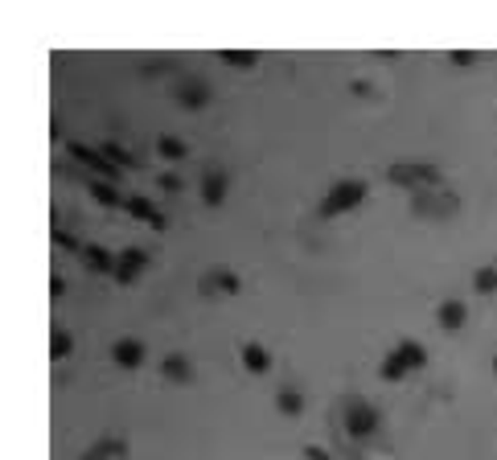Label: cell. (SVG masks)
<instances>
[{"instance_id": "cell-29", "label": "cell", "mask_w": 497, "mask_h": 460, "mask_svg": "<svg viewBox=\"0 0 497 460\" xmlns=\"http://www.w3.org/2000/svg\"><path fill=\"white\" fill-rule=\"evenodd\" d=\"M305 456H308V460H329V452H325V448H313V444H308Z\"/></svg>"}, {"instance_id": "cell-2", "label": "cell", "mask_w": 497, "mask_h": 460, "mask_svg": "<svg viewBox=\"0 0 497 460\" xmlns=\"http://www.w3.org/2000/svg\"><path fill=\"white\" fill-rule=\"evenodd\" d=\"M387 182L407 190V193H423V190L444 185V177H440V169H436L432 161H395L391 169H387Z\"/></svg>"}, {"instance_id": "cell-19", "label": "cell", "mask_w": 497, "mask_h": 460, "mask_svg": "<svg viewBox=\"0 0 497 460\" xmlns=\"http://www.w3.org/2000/svg\"><path fill=\"white\" fill-rule=\"evenodd\" d=\"M157 157L160 161H169V165H177V161L190 157V149H185V140H177V136H157Z\"/></svg>"}, {"instance_id": "cell-9", "label": "cell", "mask_w": 497, "mask_h": 460, "mask_svg": "<svg viewBox=\"0 0 497 460\" xmlns=\"http://www.w3.org/2000/svg\"><path fill=\"white\" fill-rule=\"evenodd\" d=\"M144 358H149V345L140 342V337H119V342H111V362L119 370H140Z\"/></svg>"}, {"instance_id": "cell-14", "label": "cell", "mask_w": 497, "mask_h": 460, "mask_svg": "<svg viewBox=\"0 0 497 460\" xmlns=\"http://www.w3.org/2000/svg\"><path fill=\"white\" fill-rule=\"evenodd\" d=\"M239 362H243L247 375H267V370H272V353L259 342H243L239 345Z\"/></svg>"}, {"instance_id": "cell-25", "label": "cell", "mask_w": 497, "mask_h": 460, "mask_svg": "<svg viewBox=\"0 0 497 460\" xmlns=\"http://www.w3.org/2000/svg\"><path fill=\"white\" fill-rule=\"evenodd\" d=\"M53 243L62 246V251H78V255H83V246H86V243H78L70 230H58V226H53Z\"/></svg>"}, {"instance_id": "cell-12", "label": "cell", "mask_w": 497, "mask_h": 460, "mask_svg": "<svg viewBox=\"0 0 497 460\" xmlns=\"http://www.w3.org/2000/svg\"><path fill=\"white\" fill-rule=\"evenodd\" d=\"M436 321H440V329H444V333H460V329H465V321H468V304H465V300H456V296L440 300Z\"/></svg>"}, {"instance_id": "cell-11", "label": "cell", "mask_w": 497, "mask_h": 460, "mask_svg": "<svg viewBox=\"0 0 497 460\" xmlns=\"http://www.w3.org/2000/svg\"><path fill=\"white\" fill-rule=\"evenodd\" d=\"M226 190H231V177H226L218 165H210V169L201 173V202L210 206V210L226 202Z\"/></svg>"}, {"instance_id": "cell-10", "label": "cell", "mask_w": 497, "mask_h": 460, "mask_svg": "<svg viewBox=\"0 0 497 460\" xmlns=\"http://www.w3.org/2000/svg\"><path fill=\"white\" fill-rule=\"evenodd\" d=\"M124 210L136 218V222H149V226H157V230H165V214H160L157 202L144 198V193H124Z\"/></svg>"}, {"instance_id": "cell-8", "label": "cell", "mask_w": 497, "mask_h": 460, "mask_svg": "<svg viewBox=\"0 0 497 460\" xmlns=\"http://www.w3.org/2000/svg\"><path fill=\"white\" fill-rule=\"evenodd\" d=\"M173 99H177V108H185V111H201L214 99V91L201 75H185L177 83V91H173Z\"/></svg>"}, {"instance_id": "cell-3", "label": "cell", "mask_w": 497, "mask_h": 460, "mask_svg": "<svg viewBox=\"0 0 497 460\" xmlns=\"http://www.w3.org/2000/svg\"><path fill=\"white\" fill-rule=\"evenodd\" d=\"M460 210V198H456L448 185H436V190H423L411 193V214L423 218V222H444Z\"/></svg>"}, {"instance_id": "cell-31", "label": "cell", "mask_w": 497, "mask_h": 460, "mask_svg": "<svg viewBox=\"0 0 497 460\" xmlns=\"http://www.w3.org/2000/svg\"><path fill=\"white\" fill-rule=\"evenodd\" d=\"M349 460H371V456H349Z\"/></svg>"}, {"instance_id": "cell-4", "label": "cell", "mask_w": 497, "mask_h": 460, "mask_svg": "<svg viewBox=\"0 0 497 460\" xmlns=\"http://www.w3.org/2000/svg\"><path fill=\"white\" fill-rule=\"evenodd\" d=\"M382 428V411L371 403V399H349L346 411H341V432L349 440H371L374 432Z\"/></svg>"}, {"instance_id": "cell-27", "label": "cell", "mask_w": 497, "mask_h": 460, "mask_svg": "<svg viewBox=\"0 0 497 460\" xmlns=\"http://www.w3.org/2000/svg\"><path fill=\"white\" fill-rule=\"evenodd\" d=\"M448 58H452L456 66H468V62H477V54H473V50H452V54H448Z\"/></svg>"}, {"instance_id": "cell-22", "label": "cell", "mask_w": 497, "mask_h": 460, "mask_svg": "<svg viewBox=\"0 0 497 460\" xmlns=\"http://www.w3.org/2000/svg\"><path fill=\"white\" fill-rule=\"evenodd\" d=\"M473 288L481 292V296H493L497 292V263H485V268L473 271Z\"/></svg>"}, {"instance_id": "cell-21", "label": "cell", "mask_w": 497, "mask_h": 460, "mask_svg": "<svg viewBox=\"0 0 497 460\" xmlns=\"http://www.w3.org/2000/svg\"><path fill=\"white\" fill-rule=\"evenodd\" d=\"M379 378H382V383H403V378H407V366H403L399 358H395V350H387V353H382V362H379Z\"/></svg>"}, {"instance_id": "cell-16", "label": "cell", "mask_w": 497, "mask_h": 460, "mask_svg": "<svg viewBox=\"0 0 497 460\" xmlns=\"http://www.w3.org/2000/svg\"><path fill=\"white\" fill-rule=\"evenodd\" d=\"M83 263L95 271V276H116V255H111L107 246H99V243L83 246Z\"/></svg>"}, {"instance_id": "cell-18", "label": "cell", "mask_w": 497, "mask_h": 460, "mask_svg": "<svg viewBox=\"0 0 497 460\" xmlns=\"http://www.w3.org/2000/svg\"><path fill=\"white\" fill-rule=\"evenodd\" d=\"M86 193H91L99 206H107V210H111V206H124V193H119V185L116 182H103V177H91V182H86Z\"/></svg>"}, {"instance_id": "cell-6", "label": "cell", "mask_w": 497, "mask_h": 460, "mask_svg": "<svg viewBox=\"0 0 497 460\" xmlns=\"http://www.w3.org/2000/svg\"><path fill=\"white\" fill-rule=\"evenodd\" d=\"M149 268H152V255L144 251V246H124V251L116 255V276L111 279H116V284H136Z\"/></svg>"}, {"instance_id": "cell-13", "label": "cell", "mask_w": 497, "mask_h": 460, "mask_svg": "<svg viewBox=\"0 0 497 460\" xmlns=\"http://www.w3.org/2000/svg\"><path fill=\"white\" fill-rule=\"evenodd\" d=\"M391 350H395V358L407 366V375H420L423 366H428V345L415 342V337H403V342H395Z\"/></svg>"}, {"instance_id": "cell-20", "label": "cell", "mask_w": 497, "mask_h": 460, "mask_svg": "<svg viewBox=\"0 0 497 460\" xmlns=\"http://www.w3.org/2000/svg\"><path fill=\"white\" fill-rule=\"evenodd\" d=\"M70 350H75V337H70V329H62V325H53V337H50V358H53V362H66V358H70Z\"/></svg>"}, {"instance_id": "cell-28", "label": "cell", "mask_w": 497, "mask_h": 460, "mask_svg": "<svg viewBox=\"0 0 497 460\" xmlns=\"http://www.w3.org/2000/svg\"><path fill=\"white\" fill-rule=\"evenodd\" d=\"M50 292H53V300H58V296L66 292V279H62V276H53V279H50Z\"/></svg>"}, {"instance_id": "cell-26", "label": "cell", "mask_w": 497, "mask_h": 460, "mask_svg": "<svg viewBox=\"0 0 497 460\" xmlns=\"http://www.w3.org/2000/svg\"><path fill=\"white\" fill-rule=\"evenodd\" d=\"M157 185H160V193H181L185 190V177H177V173H160Z\"/></svg>"}, {"instance_id": "cell-15", "label": "cell", "mask_w": 497, "mask_h": 460, "mask_svg": "<svg viewBox=\"0 0 497 460\" xmlns=\"http://www.w3.org/2000/svg\"><path fill=\"white\" fill-rule=\"evenodd\" d=\"M160 375H165V383L185 386L193 378V362L185 353H165V358H160Z\"/></svg>"}, {"instance_id": "cell-5", "label": "cell", "mask_w": 497, "mask_h": 460, "mask_svg": "<svg viewBox=\"0 0 497 460\" xmlns=\"http://www.w3.org/2000/svg\"><path fill=\"white\" fill-rule=\"evenodd\" d=\"M66 157L78 161V165H86V169L95 173V177H103V182H119V169L103 157V149H86L83 140H70V144H66Z\"/></svg>"}, {"instance_id": "cell-7", "label": "cell", "mask_w": 497, "mask_h": 460, "mask_svg": "<svg viewBox=\"0 0 497 460\" xmlns=\"http://www.w3.org/2000/svg\"><path fill=\"white\" fill-rule=\"evenodd\" d=\"M239 288H243V279L234 276L231 268H214L206 271V276L198 279V292L206 300H223V296H239Z\"/></svg>"}, {"instance_id": "cell-17", "label": "cell", "mask_w": 497, "mask_h": 460, "mask_svg": "<svg viewBox=\"0 0 497 460\" xmlns=\"http://www.w3.org/2000/svg\"><path fill=\"white\" fill-rule=\"evenodd\" d=\"M275 411H280V416H288V419H297L300 411H305V395H300V386H280V391H275Z\"/></svg>"}, {"instance_id": "cell-23", "label": "cell", "mask_w": 497, "mask_h": 460, "mask_svg": "<svg viewBox=\"0 0 497 460\" xmlns=\"http://www.w3.org/2000/svg\"><path fill=\"white\" fill-rule=\"evenodd\" d=\"M103 157H107L111 165H116L119 173H124V169H136V157H132L127 149H119L116 140H107V144H103Z\"/></svg>"}, {"instance_id": "cell-24", "label": "cell", "mask_w": 497, "mask_h": 460, "mask_svg": "<svg viewBox=\"0 0 497 460\" xmlns=\"http://www.w3.org/2000/svg\"><path fill=\"white\" fill-rule=\"evenodd\" d=\"M223 58L226 66H234V70H251V66H259V54L255 50H223Z\"/></svg>"}, {"instance_id": "cell-1", "label": "cell", "mask_w": 497, "mask_h": 460, "mask_svg": "<svg viewBox=\"0 0 497 460\" xmlns=\"http://www.w3.org/2000/svg\"><path fill=\"white\" fill-rule=\"evenodd\" d=\"M366 193H371V185L362 182V177H341V182H333V185L325 190V198L317 202V214H321V218L354 214V210L366 202Z\"/></svg>"}, {"instance_id": "cell-30", "label": "cell", "mask_w": 497, "mask_h": 460, "mask_svg": "<svg viewBox=\"0 0 497 460\" xmlns=\"http://www.w3.org/2000/svg\"><path fill=\"white\" fill-rule=\"evenodd\" d=\"M493 375H497V353H493Z\"/></svg>"}]
</instances>
